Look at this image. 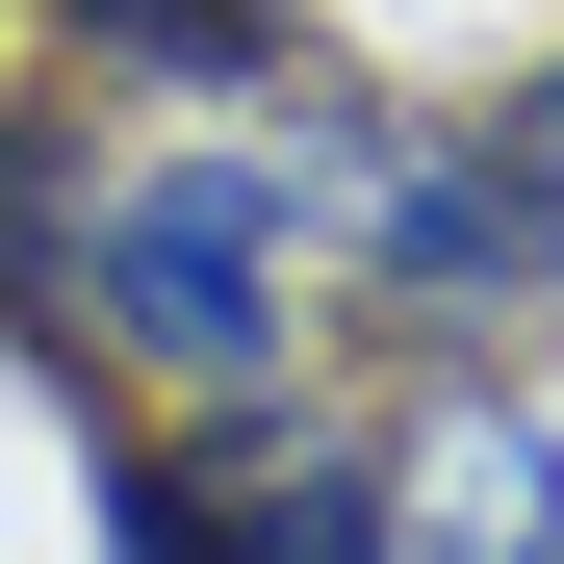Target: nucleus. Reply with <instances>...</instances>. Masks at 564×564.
<instances>
[{
  "instance_id": "nucleus-1",
  "label": "nucleus",
  "mask_w": 564,
  "mask_h": 564,
  "mask_svg": "<svg viewBox=\"0 0 564 564\" xmlns=\"http://www.w3.org/2000/svg\"><path fill=\"white\" fill-rule=\"evenodd\" d=\"M308 308H334V257L282 206V154H129V180H77V334L154 411H282Z\"/></svg>"
},
{
  "instance_id": "nucleus-2",
  "label": "nucleus",
  "mask_w": 564,
  "mask_h": 564,
  "mask_svg": "<svg viewBox=\"0 0 564 564\" xmlns=\"http://www.w3.org/2000/svg\"><path fill=\"white\" fill-rule=\"evenodd\" d=\"M386 564H564V411H513L488 359L386 436Z\"/></svg>"
},
{
  "instance_id": "nucleus-3",
  "label": "nucleus",
  "mask_w": 564,
  "mask_h": 564,
  "mask_svg": "<svg viewBox=\"0 0 564 564\" xmlns=\"http://www.w3.org/2000/svg\"><path fill=\"white\" fill-rule=\"evenodd\" d=\"M180 513L206 564H386V462L308 411H180Z\"/></svg>"
},
{
  "instance_id": "nucleus-4",
  "label": "nucleus",
  "mask_w": 564,
  "mask_h": 564,
  "mask_svg": "<svg viewBox=\"0 0 564 564\" xmlns=\"http://www.w3.org/2000/svg\"><path fill=\"white\" fill-rule=\"evenodd\" d=\"M52 26H77V77H129V104H282V77H308L282 0H52Z\"/></svg>"
},
{
  "instance_id": "nucleus-5",
  "label": "nucleus",
  "mask_w": 564,
  "mask_h": 564,
  "mask_svg": "<svg viewBox=\"0 0 564 564\" xmlns=\"http://www.w3.org/2000/svg\"><path fill=\"white\" fill-rule=\"evenodd\" d=\"M0 334H77V104H0Z\"/></svg>"
},
{
  "instance_id": "nucleus-6",
  "label": "nucleus",
  "mask_w": 564,
  "mask_h": 564,
  "mask_svg": "<svg viewBox=\"0 0 564 564\" xmlns=\"http://www.w3.org/2000/svg\"><path fill=\"white\" fill-rule=\"evenodd\" d=\"M488 129V180H513V257H539V308H564V52L513 77V104H462Z\"/></svg>"
}]
</instances>
